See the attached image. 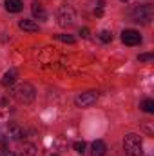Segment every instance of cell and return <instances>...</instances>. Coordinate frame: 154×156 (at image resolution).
Here are the masks:
<instances>
[{
  "instance_id": "6da1fadb",
  "label": "cell",
  "mask_w": 154,
  "mask_h": 156,
  "mask_svg": "<svg viewBox=\"0 0 154 156\" xmlns=\"http://www.w3.org/2000/svg\"><path fill=\"white\" fill-rule=\"evenodd\" d=\"M11 96L18 102V104H31L35 100V87L27 82H22L18 85H15L11 89Z\"/></svg>"
},
{
  "instance_id": "7a4b0ae2",
  "label": "cell",
  "mask_w": 154,
  "mask_h": 156,
  "mask_svg": "<svg viewBox=\"0 0 154 156\" xmlns=\"http://www.w3.org/2000/svg\"><path fill=\"white\" fill-rule=\"evenodd\" d=\"M123 151L125 156H143V144L138 134H127L123 138Z\"/></svg>"
},
{
  "instance_id": "3957f363",
  "label": "cell",
  "mask_w": 154,
  "mask_h": 156,
  "mask_svg": "<svg viewBox=\"0 0 154 156\" xmlns=\"http://www.w3.org/2000/svg\"><path fill=\"white\" fill-rule=\"evenodd\" d=\"M152 5L145 4V5H138L134 11H132V20L134 22H140V24H149L152 20Z\"/></svg>"
},
{
  "instance_id": "277c9868",
  "label": "cell",
  "mask_w": 154,
  "mask_h": 156,
  "mask_svg": "<svg viewBox=\"0 0 154 156\" xmlns=\"http://www.w3.org/2000/svg\"><path fill=\"white\" fill-rule=\"evenodd\" d=\"M56 18H58V24H60L62 27H67V26H73V24H75V20H76V13H75L73 7L64 5V7L58 9Z\"/></svg>"
},
{
  "instance_id": "5b68a950",
  "label": "cell",
  "mask_w": 154,
  "mask_h": 156,
  "mask_svg": "<svg viewBox=\"0 0 154 156\" xmlns=\"http://www.w3.org/2000/svg\"><path fill=\"white\" fill-rule=\"evenodd\" d=\"M5 133H7V138H11V140H15V142H20V140L26 138V129H24L20 123H15V122L7 123Z\"/></svg>"
},
{
  "instance_id": "8992f818",
  "label": "cell",
  "mask_w": 154,
  "mask_h": 156,
  "mask_svg": "<svg viewBox=\"0 0 154 156\" xmlns=\"http://www.w3.org/2000/svg\"><path fill=\"white\" fill-rule=\"evenodd\" d=\"M96 100H98V94L93 93V91H87V93H82L80 96H76L75 102H76L78 107H91V105L96 104Z\"/></svg>"
},
{
  "instance_id": "52a82bcc",
  "label": "cell",
  "mask_w": 154,
  "mask_h": 156,
  "mask_svg": "<svg viewBox=\"0 0 154 156\" xmlns=\"http://www.w3.org/2000/svg\"><path fill=\"white\" fill-rule=\"evenodd\" d=\"M121 42L127 45H138V44H142V35L136 29H125L121 33Z\"/></svg>"
},
{
  "instance_id": "ba28073f",
  "label": "cell",
  "mask_w": 154,
  "mask_h": 156,
  "mask_svg": "<svg viewBox=\"0 0 154 156\" xmlns=\"http://www.w3.org/2000/svg\"><path fill=\"white\" fill-rule=\"evenodd\" d=\"M18 27H20L22 31H27V33H37V31H38V24H37L35 20H27V18H22V20L18 22Z\"/></svg>"
},
{
  "instance_id": "9c48e42d",
  "label": "cell",
  "mask_w": 154,
  "mask_h": 156,
  "mask_svg": "<svg viewBox=\"0 0 154 156\" xmlns=\"http://www.w3.org/2000/svg\"><path fill=\"white\" fill-rule=\"evenodd\" d=\"M105 153H107L105 142H102V140L93 142V145H91V154L93 156H105Z\"/></svg>"
},
{
  "instance_id": "30bf717a",
  "label": "cell",
  "mask_w": 154,
  "mask_h": 156,
  "mask_svg": "<svg viewBox=\"0 0 154 156\" xmlns=\"http://www.w3.org/2000/svg\"><path fill=\"white\" fill-rule=\"evenodd\" d=\"M31 13H33V16H35L37 20H47V13H45L44 5H42L40 2H33V5H31Z\"/></svg>"
},
{
  "instance_id": "8fae6325",
  "label": "cell",
  "mask_w": 154,
  "mask_h": 156,
  "mask_svg": "<svg viewBox=\"0 0 154 156\" xmlns=\"http://www.w3.org/2000/svg\"><path fill=\"white\" fill-rule=\"evenodd\" d=\"M4 4H5V9L9 13H18V11L24 9V2L22 0H4Z\"/></svg>"
},
{
  "instance_id": "7c38bea8",
  "label": "cell",
  "mask_w": 154,
  "mask_h": 156,
  "mask_svg": "<svg viewBox=\"0 0 154 156\" xmlns=\"http://www.w3.org/2000/svg\"><path fill=\"white\" fill-rule=\"evenodd\" d=\"M16 78H18V73H16L15 69H9V71L4 75V78H2V85H4V87H9V85H13V83L16 82Z\"/></svg>"
},
{
  "instance_id": "4fadbf2b",
  "label": "cell",
  "mask_w": 154,
  "mask_h": 156,
  "mask_svg": "<svg viewBox=\"0 0 154 156\" xmlns=\"http://www.w3.org/2000/svg\"><path fill=\"white\" fill-rule=\"evenodd\" d=\"M18 156H37V147L33 144H24V147L18 151Z\"/></svg>"
},
{
  "instance_id": "5bb4252c",
  "label": "cell",
  "mask_w": 154,
  "mask_h": 156,
  "mask_svg": "<svg viewBox=\"0 0 154 156\" xmlns=\"http://www.w3.org/2000/svg\"><path fill=\"white\" fill-rule=\"evenodd\" d=\"M140 107H142L145 113H154V100H152V98H147V100H143Z\"/></svg>"
},
{
  "instance_id": "9a60e30c",
  "label": "cell",
  "mask_w": 154,
  "mask_h": 156,
  "mask_svg": "<svg viewBox=\"0 0 154 156\" xmlns=\"http://www.w3.org/2000/svg\"><path fill=\"white\" fill-rule=\"evenodd\" d=\"M56 38L60 40V42H65V44H75V42H76L73 35H58Z\"/></svg>"
},
{
  "instance_id": "2e32d148",
  "label": "cell",
  "mask_w": 154,
  "mask_h": 156,
  "mask_svg": "<svg viewBox=\"0 0 154 156\" xmlns=\"http://www.w3.org/2000/svg\"><path fill=\"white\" fill-rule=\"evenodd\" d=\"M100 40L105 42V44H109V42L113 40V35H111L109 31H102V33H100Z\"/></svg>"
},
{
  "instance_id": "e0dca14e",
  "label": "cell",
  "mask_w": 154,
  "mask_h": 156,
  "mask_svg": "<svg viewBox=\"0 0 154 156\" xmlns=\"http://www.w3.org/2000/svg\"><path fill=\"white\" fill-rule=\"evenodd\" d=\"M152 58H154L152 53H143V55H140V56H138V60H140V62H149V60H152Z\"/></svg>"
},
{
  "instance_id": "ac0fdd59",
  "label": "cell",
  "mask_w": 154,
  "mask_h": 156,
  "mask_svg": "<svg viewBox=\"0 0 154 156\" xmlns=\"http://www.w3.org/2000/svg\"><path fill=\"white\" fill-rule=\"evenodd\" d=\"M75 151L82 154V153L85 151V142H76V144H75Z\"/></svg>"
},
{
  "instance_id": "d6986e66",
  "label": "cell",
  "mask_w": 154,
  "mask_h": 156,
  "mask_svg": "<svg viewBox=\"0 0 154 156\" xmlns=\"http://www.w3.org/2000/svg\"><path fill=\"white\" fill-rule=\"evenodd\" d=\"M80 35L87 38V37H89V29H87V27H83V29H80Z\"/></svg>"
},
{
  "instance_id": "ffe728a7",
  "label": "cell",
  "mask_w": 154,
  "mask_h": 156,
  "mask_svg": "<svg viewBox=\"0 0 154 156\" xmlns=\"http://www.w3.org/2000/svg\"><path fill=\"white\" fill-rule=\"evenodd\" d=\"M94 15H96V16H102V15H103V9H102V7L94 9Z\"/></svg>"
},
{
  "instance_id": "44dd1931",
  "label": "cell",
  "mask_w": 154,
  "mask_h": 156,
  "mask_svg": "<svg viewBox=\"0 0 154 156\" xmlns=\"http://www.w3.org/2000/svg\"><path fill=\"white\" fill-rule=\"evenodd\" d=\"M2 156H16V154H13V153H4Z\"/></svg>"
},
{
  "instance_id": "7402d4cb",
  "label": "cell",
  "mask_w": 154,
  "mask_h": 156,
  "mask_svg": "<svg viewBox=\"0 0 154 156\" xmlns=\"http://www.w3.org/2000/svg\"><path fill=\"white\" fill-rule=\"evenodd\" d=\"M120 2H127V0H120Z\"/></svg>"
},
{
  "instance_id": "603a6c76",
  "label": "cell",
  "mask_w": 154,
  "mask_h": 156,
  "mask_svg": "<svg viewBox=\"0 0 154 156\" xmlns=\"http://www.w3.org/2000/svg\"><path fill=\"white\" fill-rule=\"evenodd\" d=\"M51 156H58V154H51Z\"/></svg>"
}]
</instances>
